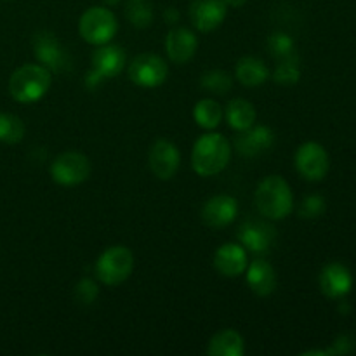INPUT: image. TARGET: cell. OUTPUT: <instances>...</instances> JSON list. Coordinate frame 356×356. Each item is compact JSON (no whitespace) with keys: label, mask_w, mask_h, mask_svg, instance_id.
Wrapping results in <instances>:
<instances>
[{"label":"cell","mask_w":356,"mask_h":356,"mask_svg":"<svg viewBox=\"0 0 356 356\" xmlns=\"http://www.w3.org/2000/svg\"><path fill=\"white\" fill-rule=\"evenodd\" d=\"M268 47H270L271 54L277 56V58H287V56L294 54V42L291 40V37L285 33H273L268 42Z\"/></svg>","instance_id":"4316f807"},{"label":"cell","mask_w":356,"mask_h":356,"mask_svg":"<svg viewBox=\"0 0 356 356\" xmlns=\"http://www.w3.org/2000/svg\"><path fill=\"white\" fill-rule=\"evenodd\" d=\"M226 13H228L226 0H193L190 6L191 23L204 33L221 26Z\"/></svg>","instance_id":"4fadbf2b"},{"label":"cell","mask_w":356,"mask_h":356,"mask_svg":"<svg viewBox=\"0 0 356 356\" xmlns=\"http://www.w3.org/2000/svg\"><path fill=\"white\" fill-rule=\"evenodd\" d=\"M52 72L42 65H24L9 79V92L17 103L30 104L42 99L51 89Z\"/></svg>","instance_id":"3957f363"},{"label":"cell","mask_w":356,"mask_h":356,"mask_svg":"<svg viewBox=\"0 0 356 356\" xmlns=\"http://www.w3.org/2000/svg\"><path fill=\"white\" fill-rule=\"evenodd\" d=\"M134 270V256L124 245H113L104 250L96 263V275L104 285L115 287L131 277Z\"/></svg>","instance_id":"5b68a950"},{"label":"cell","mask_w":356,"mask_h":356,"mask_svg":"<svg viewBox=\"0 0 356 356\" xmlns=\"http://www.w3.org/2000/svg\"><path fill=\"white\" fill-rule=\"evenodd\" d=\"M125 66V52L120 45L108 44L99 45L92 52V72L87 76L89 83H97L104 79H115L122 73Z\"/></svg>","instance_id":"9c48e42d"},{"label":"cell","mask_w":356,"mask_h":356,"mask_svg":"<svg viewBox=\"0 0 356 356\" xmlns=\"http://www.w3.org/2000/svg\"><path fill=\"white\" fill-rule=\"evenodd\" d=\"M330 167L327 149L320 143L308 141L296 152V169L306 181H322Z\"/></svg>","instance_id":"ba28073f"},{"label":"cell","mask_w":356,"mask_h":356,"mask_svg":"<svg viewBox=\"0 0 356 356\" xmlns=\"http://www.w3.org/2000/svg\"><path fill=\"white\" fill-rule=\"evenodd\" d=\"M257 211L268 219L280 221L287 218L294 207V195L282 176H268L259 183L254 197Z\"/></svg>","instance_id":"7a4b0ae2"},{"label":"cell","mask_w":356,"mask_h":356,"mask_svg":"<svg viewBox=\"0 0 356 356\" xmlns=\"http://www.w3.org/2000/svg\"><path fill=\"white\" fill-rule=\"evenodd\" d=\"M243 339L236 330L226 329L216 334L211 339L207 353L211 356H242L243 355Z\"/></svg>","instance_id":"44dd1931"},{"label":"cell","mask_w":356,"mask_h":356,"mask_svg":"<svg viewBox=\"0 0 356 356\" xmlns=\"http://www.w3.org/2000/svg\"><path fill=\"white\" fill-rule=\"evenodd\" d=\"M232 159V145L225 136L209 132L197 139L191 152V165L202 177L216 176L222 172Z\"/></svg>","instance_id":"6da1fadb"},{"label":"cell","mask_w":356,"mask_h":356,"mask_svg":"<svg viewBox=\"0 0 356 356\" xmlns=\"http://www.w3.org/2000/svg\"><path fill=\"white\" fill-rule=\"evenodd\" d=\"M320 291L329 299H343L353 289V275L343 263H329L318 277Z\"/></svg>","instance_id":"7c38bea8"},{"label":"cell","mask_w":356,"mask_h":356,"mask_svg":"<svg viewBox=\"0 0 356 356\" xmlns=\"http://www.w3.org/2000/svg\"><path fill=\"white\" fill-rule=\"evenodd\" d=\"M249 266L247 259V249L242 243H225L219 247L214 254V268L222 277L235 278L245 273Z\"/></svg>","instance_id":"9a60e30c"},{"label":"cell","mask_w":356,"mask_h":356,"mask_svg":"<svg viewBox=\"0 0 356 356\" xmlns=\"http://www.w3.org/2000/svg\"><path fill=\"white\" fill-rule=\"evenodd\" d=\"M247 284L254 294L266 298L277 289V273L266 259L257 257L247 266Z\"/></svg>","instance_id":"e0dca14e"},{"label":"cell","mask_w":356,"mask_h":356,"mask_svg":"<svg viewBox=\"0 0 356 356\" xmlns=\"http://www.w3.org/2000/svg\"><path fill=\"white\" fill-rule=\"evenodd\" d=\"M90 162L79 152H65L51 163V176L61 186H76L90 176Z\"/></svg>","instance_id":"8992f818"},{"label":"cell","mask_w":356,"mask_h":356,"mask_svg":"<svg viewBox=\"0 0 356 356\" xmlns=\"http://www.w3.org/2000/svg\"><path fill=\"white\" fill-rule=\"evenodd\" d=\"M104 3H108V6H117L118 2H120V0H103Z\"/></svg>","instance_id":"d6a6232c"},{"label":"cell","mask_w":356,"mask_h":356,"mask_svg":"<svg viewBox=\"0 0 356 356\" xmlns=\"http://www.w3.org/2000/svg\"><path fill=\"white\" fill-rule=\"evenodd\" d=\"M33 51L42 66L49 68L51 72L61 73L72 66V58H70L68 51L49 31H42L33 38Z\"/></svg>","instance_id":"30bf717a"},{"label":"cell","mask_w":356,"mask_h":356,"mask_svg":"<svg viewBox=\"0 0 356 356\" xmlns=\"http://www.w3.org/2000/svg\"><path fill=\"white\" fill-rule=\"evenodd\" d=\"M238 214V204L229 195H216L202 207V221L209 228H225L232 225Z\"/></svg>","instance_id":"5bb4252c"},{"label":"cell","mask_w":356,"mask_h":356,"mask_svg":"<svg viewBox=\"0 0 356 356\" xmlns=\"http://www.w3.org/2000/svg\"><path fill=\"white\" fill-rule=\"evenodd\" d=\"M6 2H10V0H6Z\"/></svg>","instance_id":"836d02e7"},{"label":"cell","mask_w":356,"mask_h":356,"mask_svg":"<svg viewBox=\"0 0 356 356\" xmlns=\"http://www.w3.org/2000/svg\"><path fill=\"white\" fill-rule=\"evenodd\" d=\"M247 0H226L228 7H242Z\"/></svg>","instance_id":"1f68e13d"},{"label":"cell","mask_w":356,"mask_h":356,"mask_svg":"<svg viewBox=\"0 0 356 356\" xmlns=\"http://www.w3.org/2000/svg\"><path fill=\"white\" fill-rule=\"evenodd\" d=\"M181 155L179 149L174 143L167 141V139H159L152 145L148 155V163L152 172L155 174L159 179L167 181L172 179L176 176L177 169H179Z\"/></svg>","instance_id":"8fae6325"},{"label":"cell","mask_w":356,"mask_h":356,"mask_svg":"<svg viewBox=\"0 0 356 356\" xmlns=\"http://www.w3.org/2000/svg\"><path fill=\"white\" fill-rule=\"evenodd\" d=\"M198 47V40L195 37V33L188 28L177 26L167 33L165 38V49L167 56L172 63L176 65H184V63L190 61L195 56Z\"/></svg>","instance_id":"2e32d148"},{"label":"cell","mask_w":356,"mask_h":356,"mask_svg":"<svg viewBox=\"0 0 356 356\" xmlns=\"http://www.w3.org/2000/svg\"><path fill=\"white\" fill-rule=\"evenodd\" d=\"M129 16H131L132 23L138 24V26H146V24L152 23V10L148 9V6L131 7Z\"/></svg>","instance_id":"f546056e"},{"label":"cell","mask_w":356,"mask_h":356,"mask_svg":"<svg viewBox=\"0 0 356 356\" xmlns=\"http://www.w3.org/2000/svg\"><path fill=\"white\" fill-rule=\"evenodd\" d=\"M226 120H228L229 127H233L235 131H247L256 122V108L250 101L240 99V97L229 101L226 106Z\"/></svg>","instance_id":"7402d4cb"},{"label":"cell","mask_w":356,"mask_h":356,"mask_svg":"<svg viewBox=\"0 0 356 356\" xmlns=\"http://www.w3.org/2000/svg\"><path fill=\"white\" fill-rule=\"evenodd\" d=\"M24 124L17 115L0 113V141L6 145H16L24 138Z\"/></svg>","instance_id":"cb8c5ba5"},{"label":"cell","mask_w":356,"mask_h":356,"mask_svg":"<svg viewBox=\"0 0 356 356\" xmlns=\"http://www.w3.org/2000/svg\"><path fill=\"white\" fill-rule=\"evenodd\" d=\"M356 346V341L355 337L351 336H339L334 343L332 350H327V355H346L351 353Z\"/></svg>","instance_id":"4dcf8cb0"},{"label":"cell","mask_w":356,"mask_h":356,"mask_svg":"<svg viewBox=\"0 0 356 356\" xmlns=\"http://www.w3.org/2000/svg\"><path fill=\"white\" fill-rule=\"evenodd\" d=\"M271 145H273V132L264 125L242 131V136L236 139V149L245 156L259 155L270 149Z\"/></svg>","instance_id":"d6986e66"},{"label":"cell","mask_w":356,"mask_h":356,"mask_svg":"<svg viewBox=\"0 0 356 356\" xmlns=\"http://www.w3.org/2000/svg\"><path fill=\"white\" fill-rule=\"evenodd\" d=\"M200 86L204 89L211 90L212 94H226L232 90L233 79L229 73L222 72V70H212L202 75Z\"/></svg>","instance_id":"d4e9b609"},{"label":"cell","mask_w":356,"mask_h":356,"mask_svg":"<svg viewBox=\"0 0 356 356\" xmlns=\"http://www.w3.org/2000/svg\"><path fill=\"white\" fill-rule=\"evenodd\" d=\"M118 23L115 14L108 7L94 6L89 7L80 16L79 31L80 37L92 45L108 44L117 35Z\"/></svg>","instance_id":"277c9868"},{"label":"cell","mask_w":356,"mask_h":356,"mask_svg":"<svg viewBox=\"0 0 356 356\" xmlns=\"http://www.w3.org/2000/svg\"><path fill=\"white\" fill-rule=\"evenodd\" d=\"M127 73L131 82H134L136 86L152 89V87H159L165 82L169 68L160 56L145 52V54H139L132 59Z\"/></svg>","instance_id":"52a82bcc"},{"label":"cell","mask_w":356,"mask_h":356,"mask_svg":"<svg viewBox=\"0 0 356 356\" xmlns=\"http://www.w3.org/2000/svg\"><path fill=\"white\" fill-rule=\"evenodd\" d=\"M240 243L245 247L247 250L254 254H264L271 247L275 238L273 228L261 222H245L238 232Z\"/></svg>","instance_id":"ac0fdd59"},{"label":"cell","mask_w":356,"mask_h":356,"mask_svg":"<svg viewBox=\"0 0 356 356\" xmlns=\"http://www.w3.org/2000/svg\"><path fill=\"white\" fill-rule=\"evenodd\" d=\"M193 118L197 120V124L200 125L202 129H212L218 127L221 124V118H222V110L219 106L218 101L214 99H200L193 108Z\"/></svg>","instance_id":"603a6c76"},{"label":"cell","mask_w":356,"mask_h":356,"mask_svg":"<svg viewBox=\"0 0 356 356\" xmlns=\"http://www.w3.org/2000/svg\"><path fill=\"white\" fill-rule=\"evenodd\" d=\"M325 211V200L320 195H309L301 202L299 207V216L305 219H316Z\"/></svg>","instance_id":"83f0119b"},{"label":"cell","mask_w":356,"mask_h":356,"mask_svg":"<svg viewBox=\"0 0 356 356\" xmlns=\"http://www.w3.org/2000/svg\"><path fill=\"white\" fill-rule=\"evenodd\" d=\"M75 296L79 299V302L82 305H90L92 301H96L97 298V287L92 280L86 278V280L80 282L75 289Z\"/></svg>","instance_id":"f1b7e54d"},{"label":"cell","mask_w":356,"mask_h":356,"mask_svg":"<svg viewBox=\"0 0 356 356\" xmlns=\"http://www.w3.org/2000/svg\"><path fill=\"white\" fill-rule=\"evenodd\" d=\"M235 76L242 86L257 87L266 82L268 76H270V70L266 68V65L261 59L245 56V58L236 63Z\"/></svg>","instance_id":"ffe728a7"},{"label":"cell","mask_w":356,"mask_h":356,"mask_svg":"<svg viewBox=\"0 0 356 356\" xmlns=\"http://www.w3.org/2000/svg\"><path fill=\"white\" fill-rule=\"evenodd\" d=\"M299 76H301V70H299L298 56L291 54L287 58H282V63L275 72V80L284 86H291V83L298 82Z\"/></svg>","instance_id":"484cf974"}]
</instances>
